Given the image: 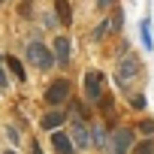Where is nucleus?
Masks as SVG:
<instances>
[{
  "mask_svg": "<svg viewBox=\"0 0 154 154\" xmlns=\"http://www.w3.org/2000/svg\"><path fill=\"white\" fill-rule=\"evenodd\" d=\"M139 75H142V60H139V54L130 51V48H124L121 57H118V63H115V82H118V88H121V91H130V88L136 85Z\"/></svg>",
  "mask_w": 154,
  "mask_h": 154,
  "instance_id": "nucleus-1",
  "label": "nucleus"
},
{
  "mask_svg": "<svg viewBox=\"0 0 154 154\" xmlns=\"http://www.w3.org/2000/svg\"><path fill=\"white\" fill-rule=\"evenodd\" d=\"M24 63H30V66H36L39 72H51L57 63H54V51H51V45H45L42 39H30L27 45H24Z\"/></svg>",
  "mask_w": 154,
  "mask_h": 154,
  "instance_id": "nucleus-2",
  "label": "nucleus"
},
{
  "mask_svg": "<svg viewBox=\"0 0 154 154\" xmlns=\"http://www.w3.org/2000/svg\"><path fill=\"white\" fill-rule=\"evenodd\" d=\"M72 100V82L69 79H54V82H48V88H45V94H42V103L48 106V109H60V106H66Z\"/></svg>",
  "mask_w": 154,
  "mask_h": 154,
  "instance_id": "nucleus-3",
  "label": "nucleus"
},
{
  "mask_svg": "<svg viewBox=\"0 0 154 154\" xmlns=\"http://www.w3.org/2000/svg\"><path fill=\"white\" fill-rule=\"evenodd\" d=\"M136 142V130L133 127H112L109 133V154H130Z\"/></svg>",
  "mask_w": 154,
  "mask_h": 154,
  "instance_id": "nucleus-4",
  "label": "nucleus"
},
{
  "mask_svg": "<svg viewBox=\"0 0 154 154\" xmlns=\"http://www.w3.org/2000/svg\"><path fill=\"white\" fill-rule=\"evenodd\" d=\"M82 91H85V100L91 106H97L100 97H103V91H106V75L100 69H88L85 72V82H82Z\"/></svg>",
  "mask_w": 154,
  "mask_h": 154,
  "instance_id": "nucleus-5",
  "label": "nucleus"
},
{
  "mask_svg": "<svg viewBox=\"0 0 154 154\" xmlns=\"http://www.w3.org/2000/svg\"><path fill=\"white\" fill-rule=\"evenodd\" d=\"M69 139H72V145H75V151H91L94 145H91V130H88V121L85 118H72L69 121Z\"/></svg>",
  "mask_w": 154,
  "mask_h": 154,
  "instance_id": "nucleus-6",
  "label": "nucleus"
},
{
  "mask_svg": "<svg viewBox=\"0 0 154 154\" xmlns=\"http://www.w3.org/2000/svg\"><path fill=\"white\" fill-rule=\"evenodd\" d=\"M51 51H54V63L57 66H69V60H72V39L66 33H54Z\"/></svg>",
  "mask_w": 154,
  "mask_h": 154,
  "instance_id": "nucleus-7",
  "label": "nucleus"
},
{
  "mask_svg": "<svg viewBox=\"0 0 154 154\" xmlns=\"http://www.w3.org/2000/svg\"><path fill=\"white\" fill-rule=\"evenodd\" d=\"M48 145H51L54 154H75V145H72V139H69V133L63 127H57V130L48 133Z\"/></svg>",
  "mask_w": 154,
  "mask_h": 154,
  "instance_id": "nucleus-8",
  "label": "nucleus"
},
{
  "mask_svg": "<svg viewBox=\"0 0 154 154\" xmlns=\"http://www.w3.org/2000/svg\"><path fill=\"white\" fill-rule=\"evenodd\" d=\"M63 124H66L63 106H60V109H48V112H42V118H39V130H45V133H51V130H57V127H63Z\"/></svg>",
  "mask_w": 154,
  "mask_h": 154,
  "instance_id": "nucleus-9",
  "label": "nucleus"
},
{
  "mask_svg": "<svg viewBox=\"0 0 154 154\" xmlns=\"http://www.w3.org/2000/svg\"><path fill=\"white\" fill-rule=\"evenodd\" d=\"M3 63H6V69H9V75H12V82H18V85L27 82V66H24L21 57H15V54H3Z\"/></svg>",
  "mask_w": 154,
  "mask_h": 154,
  "instance_id": "nucleus-10",
  "label": "nucleus"
},
{
  "mask_svg": "<svg viewBox=\"0 0 154 154\" xmlns=\"http://www.w3.org/2000/svg\"><path fill=\"white\" fill-rule=\"evenodd\" d=\"M51 12L60 27H72V3L69 0H51Z\"/></svg>",
  "mask_w": 154,
  "mask_h": 154,
  "instance_id": "nucleus-11",
  "label": "nucleus"
},
{
  "mask_svg": "<svg viewBox=\"0 0 154 154\" xmlns=\"http://www.w3.org/2000/svg\"><path fill=\"white\" fill-rule=\"evenodd\" d=\"M91 145H97V151H109V130L103 124H94L91 130Z\"/></svg>",
  "mask_w": 154,
  "mask_h": 154,
  "instance_id": "nucleus-12",
  "label": "nucleus"
},
{
  "mask_svg": "<svg viewBox=\"0 0 154 154\" xmlns=\"http://www.w3.org/2000/svg\"><path fill=\"white\" fill-rule=\"evenodd\" d=\"M139 39H142V48H145V51H154V33H151V18H142V21H139Z\"/></svg>",
  "mask_w": 154,
  "mask_h": 154,
  "instance_id": "nucleus-13",
  "label": "nucleus"
},
{
  "mask_svg": "<svg viewBox=\"0 0 154 154\" xmlns=\"http://www.w3.org/2000/svg\"><path fill=\"white\" fill-rule=\"evenodd\" d=\"M130 154H154V136H142V139H136Z\"/></svg>",
  "mask_w": 154,
  "mask_h": 154,
  "instance_id": "nucleus-14",
  "label": "nucleus"
},
{
  "mask_svg": "<svg viewBox=\"0 0 154 154\" xmlns=\"http://www.w3.org/2000/svg\"><path fill=\"white\" fill-rule=\"evenodd\" d=\"M109 21H112V33H121V30H124V9L115 6L112 15H109Z\"/></svg>",
  "mask_w": 154,
  "mask_h": 154,
  "instance_id": "nucleus-15",
  "label": "nucleus"
},
{
  "mask_svg": "<svg viewBox=\"0 0 154 154\" xmlns=\"http://www.w3.org/2000/svg\"><path fill=\"white\" fill-rule=\"evenodd\" d=\"M3 139H9V145H12V148H18V145H21V133H18V127L3 124Z\"/></svg>",
  "mask_w": 154,
  "mask_h": 154,
  "instance_id": "nucleus-16",
  "label": "nucleus"
},
{
  "mask_svg": "<svg viewBox=\"0 0 154 154\" xmlns=\"http://www.w3.org/2000/svg\"><path fill=\"white\" fill-rule=\"evenodd\" d=\"M133 130H136L139 136H154V118H139Z\"/></svg>",
  "mask_w": 154,
  "mask_h": 154,
  "instance_id": "nucleus-17",
  "label": "nucleus"
},
{
  "mask_svg": "<svg viewBox=\"0 0 154 154\" xmlns=\"http://www.w3.org/2000/svg\"><path fill=\"white\" fill-rule=\"evenodd\" d=\"M109 33H112V21H109V18H103V21H100V24L94 27V33H91V36H94V39L100 42V39H106Z\"/></svg>",
  "mask_w": 154,
  "mask_h": 154,
  "instance_id": "nucleus-18",
  "label": "nucleus"
},
{
  "mask_svg": "<svg viewBox=\"0 0 154 154\" xmlns=\"http://www.w3.org/2000/svg\"><path fill=\"white\" fill-rule=\"evenodd\" d=\"M130 109H136V112H145V109H148V97H145L142 91L130 94Z\"/></svg>",
  "mask_w": 154,
  "mask_h": 154,
  "instance_id": "nucleus-19",
  "label": "nucleus"
},
{
  "mask_svg": "<svg viewBox=\"0 0 154 154\" xmlns=\"http://www.w3.org/2000/svg\"><path fill=\"white\" fill-rule=\"evenodd\" d=\"M9 88H12V75H9L3 57H0V91H9Z\"/></svg>",
  "mask_w": 154,
  "mask_h": 154,
  "instance_id": "nucleus-20",
  "label": "nucleus"
},
{
  "mask_svg": "<svg viewBox=\"0 0 154 154\" xmlns=\"http://www.w3.org/2000/svg\"><path fill=\"white\" fill-rule=\"evenodd\" d=\"M18 15H21V18H24V21H27V18H33V15H36V9H33V0H24V3H21V6H18Z\"/></svg>",
  "mask_w": 154,
  "mask_h": 154,
  "instance_id": "nucleus-21",
  "label": "nucleus"
},
{
  "mask_svg": "<svg viewBox=\"0 0 154 154\" xmlns=\"http://www.w3.org/2000/svg\"><path fill=\"white\" fill-rule=\"evenodd\" d=\"M30 154H42V148H39V142L30 136Z\"/></svg>",
  "mask_w": 154,
  "mask_h": 154,
  "instance_id": "nucleus-22",
  "label": "nucleus"
},
{
  "mask_svg": "<svg viewBox=\"0 0 154 154\" xmlns=\"http://www.w3.org/2000/svg\"><path fill=\"white\" fill-rule=\"evenodd\" d=\"M97 6L100 9H109V6H115V0H97Z\"/></svg>",
  "mask_w": 154,
  "mask_h": 154,
  "instance_id": "nucleus-23",
  "label": "nucleus"
},
{
  "mask_svg": "<svg viewBox=\"0 0 154 154\" xmlns=\"http://www.w3.org/2000/svg\"><path fill=\"white\" fill-rule=\"evenodd\" d=\"M0 154H18V151H15V148L9 145V148H3V151H0Z\"/></svg>",
  "mask_w": 154,
  "mask_h": 154,
  "instance_id": "nucleus-24",
  "label": "nucleus"
},
{
  "mask_svg": "<svg viewBox=\"0 0 154 154\" xmlns=\"http://www.w3.org/2000/svg\"><path fill=\"white\" fill-rule=\"evenodd\" d=\"M9 3H15V0H0V6H9Z\"/></svg>",
  "mask_w": 154,
  "mask_h": 154,
  "instance_id": "nucleus-25",
  "label": "nucleus"
},
{
  "mask_svg": "<svg viewBox=\"0 0 154 154\" xmlns=\"http://www.w3.org/2000/svg\"><path fill=\"white\" fill-rule=\"evenodd\" d=\"M75 154H79V151H75Z\"/></svg>",
  "mask_w": 154,
  "mask_h": 154,
  "instance_id": "nucleus-26",
  "label": "nucleus"
}]
</instances>
